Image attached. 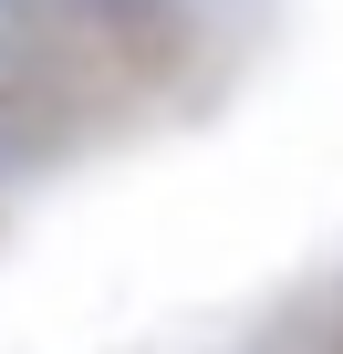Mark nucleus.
Masks as SVG:
<instances>
[]
</instances>
